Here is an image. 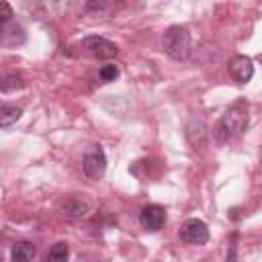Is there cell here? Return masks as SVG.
<instances>
[{
  "mask_svg": "<svg viewBox=\"0 0 262 262\" xmlns=\"http://www.w3.org/2000/svg\"><path fill=\"white\" fill-rule=\"evenodd\" d=\"M35 254H37L35 246H33L31 242H27V239L16 242V244H12V248H10V258H12V262H33Z\"/></svg>",
  "mask_w": 262,
  "mask_h": 262,
  "instance_id": "cell-9",
  "label": "cell"
},
{
  "mask_svg": "<svg viewBox=\"0 0 262 262\" xmlns=\"http://www.w3.org/2000/svg\"><path fill=\"white\" fill-rule=\"evenodd\" d=\"M162 47L166 55L176 61H186L190 57V33L182 25H172L162 37Z\"/></svg>",
  "mask_w": 262,
  "mask_h": 262,
  "instance_id": "cell-2",
  "label": "cell"
},
{
  "mask_svg": "<svg viewBox=\"0 0 262 262\" xmlns=\"http://www.w3.org/2000/svg\"><path fill=\"white\" fill-rule=\"evenodd\" d=\"M180 239L186 242V244H192V246L207 244V239H209V227H207V223L201 221V219H188V221H184V225L180 227Z\"/></svg>",
  "mask_w": 262,
  "mask_h": 262,
  "instance_id": "cell-5",
  "label": "cell"
},
{
  "mask_svg": "<svg viewBox=\"0 0 262 262\" xmlns=\"http://www.w3.org/2000/svg\"><path fill=\"white\" fill-rule=\"evenodd\" d=\"M88 211H90L88 203H84L80 199H68L61 205V213L68 217H84V215H88Z\"/></svg>",
  "mask_w": 262,
  "mask_h": 262,
  "instance_id": "cell-11",
  "label": "cell"
},
{
  "mask_svg": "<svg viewBox=\"0 0 262 262\" xmlns=\"http://www.w3.org/2000/svg\"><path fill=\"white\" fill-rule=\"evenodd\" d=\"M82 166H84V172H86L88 178H92V180L102 178L104 172H106V156H104L102 147H100V145H92V147L86 151Z\"/></svg>",
  "mask_w": 262,
  "mask_h": 262,
  "instance_id": "cell-4",
  "label": "cell"
},
{
  "mask_svg": "<svg viewBox=\"0 0 262 262\" xmlns=\"http://www.w3.org/2000/svg\"><path fill=\"white\" fill-rule=\"evenodd\" d=\"M227 72H229V76L233 78V82L246 84V82H250L252 76H254V63H252V59L246 57V55H235V57L229 59Z\"/></svg>",
  "mask_w": 262,
  "mask_h": 262,
  "instance_id": "cell-7",
  "label": "cell"
},
{
  "mask_svg": "<svg viewBox=\"0 0 262 262\" xmlns=\"http://www.w3.org/2000/svg\"><path fill=\"white\" fill-rule=\"evenodd\" d=\"M246 127H248V104L244 100H237L221 115V119L213 129V137L219 143H227L229 139H235L237 135H242Z\"/></svg>",
  "mask_w": 262,
  "mask_h": 262,
  "instance_id": "cell-1",
  "label": "cell"
},
{
  "mask_svg": "<svg viewBox=\"0 0 262 262\" xmlns=\"http://www.w3.org/2000/svg\"><path fill=\"white\" fill-rule=\"evenodd\" d=\"M20 88H25V78L20 74H6L2 78V82H0V90L4 94L14 92V90H20Z\"/></svg>",
  "mask_w": 262,
  "mask_h": 262,
  "instance_id": "cell-13",
  "label": "cell"
},
{
  "mask_svg": "<svg viewBox=\"0 0 262 262\" xmlns=\"http://www.w3.org/2000/svg\"><path fill=\"white\" fill-rule=\"evenodd\" d=\"M20 115H23V108L20 106H14V104H2L0 106V127H10V125H14L18 119H20Z\"/></svg>",
  "mask_w": 262,
  "mask_h": 262,
  "instance_id": "cell-12",
  "label": "cell"
},
{
  "mask_svg": "<svg viewBox=\"0 0 262 262\" xmlns=\"http://www.w3.org/2000/svg\"><path fill=\"white\" fill-rule=\"evenodd\" d=\"M207 137H209V131H207V125L203 121H192L186 127V139L190 141V145L203 147L207 143Z\"/></svg>",
  "mask_w": 262,
  "mask_h": 262,
  "instance_id": "cell-8",
  "label": "cell"
},
{
  "mask_svg": "<svg viewBox=\"0 0 262 262\" xmlns=\"http://www.w3.org/2000/svg\"><path fill=\"white\" fill-rule=\"evenodd\" d=\"M10 18H12V8H10V4H8V2H0V20H2V25L6 27V25L10 23Z\"/></svg>",
  "mask_w": 262,
  "mask_h": 262,
  "instance_id": "cell-15",
  "label": "cell"
},
{
  "mask_svg": "<svg viewBox=\"0 0 262 262\" xmlns=\"http://www.w3.org/2000/svg\"><path fill=\"white\" fill-rule=\"evenodd\" d=\"M235 239H237V233L231 235L229 250H227V262H235V260H237V244H235Z\"/></svg>",
  "mask_w": 262,
  "mask_h": 262,
  "instance_id": "cell-16",
  "label": "cell"
},
{
  "mask_svg": "<svg viewBox=\"0 0 262 262\" xmlns=\"http://www.w3.org/2000/svg\"><path fill=\"white\" fill-rule=\"evenodd\" d=\"M68 258H70V246L66 242H57L45 252L43 262H68Z\"/></svg>",
  "mask_w": 262,
  "mask_h": 262,
  "instance_id": "cell-10",
  "label": "cell"
},
{
  "mask_svg": "<svg viewBox=\"0 0 262 262\" xmlns=\"http://www.w3.org/2000/svg\"><path fill=\"white\" fill-rule=\"evenodd\" d=\"M82 47L90 55H94L98 59H111V57H115L119 53V47L113 41H108V39H104L100 35H88V37H84L82 39Z\"/></svg>",
  "mask_w": 262,
  "mask_h": 262,
  "instance_id": "cell-3",
  "label": "cell"
},
{
  "mask_svg": "<svg viewBox=\"0 0 262 262\" xmlns=\"http://www.w3.org/2000/svg\"><path fill=\"white\" fill-rule=\"evenodd\" d=\"M139 223L145 231H160L166 223V209L160 205H147L139 213Z\"/></svg>",
  "mask_w": 262,
  "mask_h": 262,
  "instance_id": "cell-6",
  "label": "cell"
},
{
  "mask_svg": "<svg viewBox=\"0 0 262 262\" xmlns=\"http://www.w3.org/2000/svg\"><path fill=\"white\" fill-rule=\"evenodd\" d=\"M98 78L102 82H115L119 78V68L115 63H104L100 70H98Z\"/></svg>",
  "mask_w": 262,
  "mask_h": 262,
  "instance_id": "cell-14",
  "label": "cell"
}]
</instances>
